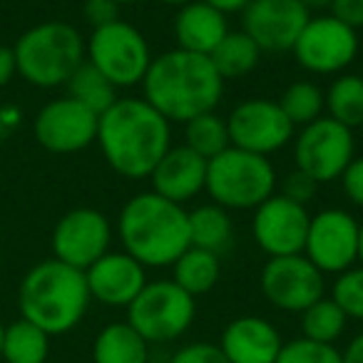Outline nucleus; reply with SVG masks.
Here are the masks:
<instances>
[{"label": "nucleus", "instance_id": "obj_14", "mask_svg": "<svg viewBox=\"0 0 363 363\" xmlns=\"http://www.w3.org/2000/svg\"><path fill=\"white\" fill-rule=\"evenodd\" d=\"M110 219L90 207H77L67 212L52 229V259L80 272L90 269L97 259L105 257L110 252Z\"/></svg>", "mask_w": 363, "mask_h": 363}, {"label": "nucleus", "instance_id": "obj_43", "mask_svg": "<svg viewBox=\"0 0 363 363\" xmlns=\"http://www.w3.org/2000/svg\"><path fill=\"white\" fill-rule=\"evenodd\" d=\"M162 6H169V8H177V11H179V8H184V6H189V3H194V0H160Z\"/></svg>", "mask_w": 363, "mask_h": 363}, {"label": "nucleus", "instance_id": "obj_21", "mask_svg": "<svg viewBox=\"0 0 363 363\" xmlns=\"http://www.w3.org/2000/svg\"><path fill=\"white\" fill-rule=\"evenodd\" d=\"M229 33V18L207 6L204 0H194L179 8L174 16V40L177 48L197 55H212V50Z\"/></svg>", "mask_w": 363, "mask_h": 363}, {"label": "nucleus", "instance_id": "obj_44", "mask_svg": "<svg viewBox=\"0 0 363 363\" xmlns=\"http://www.w3.org/2000/svg\"><path fill=\"white\" fill-rule=\"evenodd\" d=\"M358 264L363 267V222H358Z\"/></svg>", "mask_w": 363, "mask_h": 363}, {"label": "nucleus", "instance_id": "obj_24", "mask_svg": "<svg viewBox=\"0 0 363 363\" xmlns=\"http://www.w3.org/2000/svg\"><path fill=\"white\" fill-rule=\"evenodd\" d=\"M172 281L179 289L189 294V296H204L217 286L219 277H222V259L219 254H212L207 249L189 247L182 254L174 264H172Z\"/></svg>", "mask_w": 363, "mask_h": 363}, {"label": "nucleus", "instance_id": "obj_34", "mask_svg": "<svg viewBox=\"0 0 363 363\" xmlns=\"http://www.w3.org/2000/svg\"><path fill=\"white\" fill-rule=\"evenodd\" d=\"M316 189H318V182L311 179L306 172H301V169H296V167H294V169L284 177L281 192H279V194H284V197L291 199V202L303 204V207H306V204L316 197Z\"/></svg>", "mask_w": 363, "mask_h": 363}, {"label": "nucleus", "instance_id": "obj_30", "mask_svg": "<svg viewBox=\"0 0 363 363\" xmlns=\"http://www.w3.org/2000/svg\"><path fill=\"white\" fill-rule=\"evenodd\" d=\"M346 313L331 296H321L316 303L301 311V336L316 343H336L346 331Z\"/></svg>", "mask_w": 363, "mask_h": 363}, {"label": "nucleus", "instance_id": "obj_11", "mask_svg": "<svg viewBox=\"0 0 363 363\" xmlns=\"http://www.w3.org/2000/svg\"><path fill=\"white\" fill-rule=\"evenodd\" d=\"M303 257L326 277H338L358 264V219L341 207L311 214Z\"/></svg>", "mask_w": 363, "mask_h": 363}, {"label": "nucleus", "instance_id": "obj_25", "mask_svg": "<svg viewBox=\"0 0 363 363\" xmlns=\"http://www.w3.org/2000/svg\"><path fill=\"white\" fill-rule=\"evenodd\" d=\"M262 48L252 40L244 30H229L224 40L212 50L209 60L217 67L219 77L227 80H239V77L249 75L257 70L259 60H262Z\"/></svg>", "mask_w": 363, "mask_h": 363}, {"label": "nucleus", "instance_id": "obj_29", "mask_svg": "<svg viewBox=\"0 0 363 363\" xmlns=\"http://www.w3.org/2000/svg\"><path fill=\"white\" fill-rule=\"evenodd\" d=\"M279 107L294 127H306L321 120L326 112V95L313 80H296L281 92Z\"/></svg>", "mask_w": 363, "mask_h": 363}, {"label": "nucleus", "instance_id": "obj_2", "mask_svg": "<svg viewBox=\"0 0 363 363\" xmlns=\"http://www.w3.org/2000/svg\"><path fill=\"white\" fill-rule=\"evenodd\" d=\"M142 100H147L167 122H189L207 112H217L224 80L207 55L182 48L152 57L142 80Z\"/></svg>", "mask_w": 363, "mask_h": 363}, {"label": "nucleus", "instance_id": "obj_22", "mask_svg": "<svg viewBox=\"0 0 363 363\" xmlns=\"http://www.w3.org/2000/svg\"><path fill=\"white\" fill-rule=\"evenodd\" d=\"M92 363H150V343L127 321L107 323L92 343Z\"/></svg>", "mask_w": 363, "mask_h": 363}, {"label": "nucleus", "instance_id": "obj_47", "mask_svg": "<svg viewBox=\"0 0 363 363\" xmlns=\"http://www.w3.org/2000/svg\"><path fill=\"white\" fill-rule=\"evenodd\" d=\"M150 363H152V361H150Z\"/></svg>", "mask_w": 363, "mask_h": 363}, {"label": "nucleus", "instance_id": "obj_42", "mask_svg": "<svg viewBox=\"0 0 363 363\" xmlns=\"http://www.w3.org/2000/svg\"><path fill=\"white\" fill-rule=\"evenodd\" d=\"M298 3H301L303 8H308V11H311V8H328L331 6V0H298Z\"/></svg>", "mask_w": 363, "mask_h": 363}, {"label": "nucleus", "instance_id": "obj_41", "mask_svg": "<svg viewBox=\"0 0 363 363\" xmlns=\"http://www.w3.org/2000/svg\"><path fill=\"white\" fill-rule=\"evenodd\" d=\"M341 363H363V331L356 333L341 351Z\"/></svg>", "mask_w": 363, "mask_h": 363}, {"label": "nucleus", "instance_id": "obj_45", "mask_svg": "<svg viewBox=\"0 0 363 363\" xmlns=\"http://www.w3.org/2000/svg\"><path fill=\"white\" fill-rule=\"evenodd\" d=\"M3 333H6V323L0 321V358H3Z\"/></svg>", "mask_w": 363, "mask_h": 363}, {"label": "nucleus", "instance_id": "obj_35", "mask_svg": "<svg viewBox=\"0 0 363 363\" xmlns=\"http://www.w3.org/2000/svg\"><path fill=\"white\" fill-rule=\"evenodd\" d=\"M169 363H229L227 356L222 353L219 343H187L182 346L174 356L169 358Z\"/></svg>", "mask_w": 363, "mask_h": 363}, {"label": "nucleus", "instance_id": "obj_19", "mask_svg": "<svg viewBox=\"0 0 363 363\" xmlns=\"http://www.w3.org/2000/svg\"><path fill=\"white\" fill-rule=\"evenodd\" d=\"M150 182L155 194L184 207V204L197 199L204 192V184H207V160L184 145L169 147V152L152 169Z\"/></svg>", "mask_w": 363, "mask_h": 363}, {"label": "nucleus", "instance_id": "obj_37", "mask_svg": "<svg viewBox=\"0 0 363 363\" xmlns=\"http://www.w3.org/2000/svg\"><path fill=\"white\" fill-rule=\"evenodd\" d=\"M120 3L115 0H85V6H82V13H85V21L95 28H105L110 23L120 21Z\"/></svg>", "mask_w": 363, "mask_h": 363}, {"label": "nucleus", "instance_id": "obj_28", "mask_svg": "<svg viewBox=\"0 0 363 363\" xmlns=\"http://www.w3.org/2000/svg\"><path fill=\"white\" fill-rule=\"evenodd\" d=\"M67 97L77 100L80 105H85L87 110H92L95 115H102L105 110H110L120 97H117V87L97 70L92 62H82L75 72L70 75V80L65 82Z\"/></svg>", "mask_w": 363, "mask_h": 363}, {"label": "nucleus", "instance_id": "obj_9", "mask_svg": "<svg viewBox=\"0 0 363 363\" xmlns=\"http://www.w3.org/2000/svg\"><path fill=\"white\" fill-rule=\"evenodd\" d=\"M291 142L296 169L306 172L318 184L341 179L343 169L356 157L353 130L338 125L336 120L326 115L311 125L298 127Z\"/></svg>", "mask_w": 363, "mask_h": 363}, {"label": "nucleus", "instance_id": "obj_3", "mask_svg": "<svg viewBox=\"0 0 363 363\" xmlns=\"http://www.w3.org/2000/svg\"><path fill=\"white\" fill-rule=\"evenodd\" d=\"M117 237L122 249L145 269L172 267L192 247L189 212L155 192L135 194L120 209Z\"/></svg>", "mask_w": 363, "mask_h": 363}, {"label": "nucleus", "instance_id": "obj_36", "mask_svg": "<svg viewBox=\"0 0 363 363\" xmlns=\"http://www.w3.org/2000/svg\"><path fill=\"white\" fill-rule=\"evenodd\" d=\"M341 189L353 207L363 209V157H353L341 174Z\"/></svg>", "mask_w": 363, "mask_h": 363}, {"label": "nucleus", "instance_id": "obj_31", "mask_svg": "<svg viewBox=\"0 0 363 363\" xmlns=\"http://www.w3.org/2000/svg\"><path fill=\"white\" fill-rule=\"evenodd\" d=\"M184 147L197 152L207 162L212 157L222 155L227 147H232L227 120L219 117L217 112H207V115H199L194 120L184 122Z\"/></svg>", "mask_w": 363, "mask_h": 363}, {"label": "nucleus", "instance_id": "obj_12", "mask_svg": "<svg viewBox=\"0 0 363 363\" xmlns=\"http://www.w3.org/2000/svg\"><path fill=\"white\" fill-rule=\"evenodd\" d=\"M259 289L274 308L301 313L326 296V277L303 254L274 257L262 267Z\"/></svg>", "mask_w": 363, "mask_h": 363}, {"label": "nucleus", "instance_id": "obj_10", "mask_svg": "<svg viewBox=\"0 0 363 363\" xmlns=\"http://www.w3.org/2000/svg\"><path fill=\"white\" fill-rule=\"evenodd\" d=\"M358 30L333 16H311L291 52L298 67L311 75H341L358 55Z\"/></svg>", "mask_w": 363, "mask_h": 363}, {"label": "nucleus", "instance_id": "obj_16", "mask_svg": "<svg viewBox=\"0 0 363 363\" xmlns=\"http://www.w3.org/2000/svg\"><path fill=\"white\" fill-rule=\"evenodd\" d=\"M97 122L100 115L87 110L72 97H57L48 102L35 117V140L40 147L55 155H70L90 147L97 140Z\"/></svg>", "mask_w": 363, "mask_h": 363}, {"label": "nucleus", "instance_id": "obj_46", "mask_svg": "<svg viewBox=\"0 0 363 363\" xmlns=\"http://www.w3.org/2000/svg\"><path fill=\"white\" fill-rule=\"evenodd\" d=\"M115 3H120V6H135V3H140V0H115Z\"/></svg>", "mask_w": 363, "mask_h": 363}, {"label": "nucleus", "instance_id": "obj_6", "mask_svg": "<svg viewBox=\"0 0 363 363\" xmlns=\"http://www.w3.org/2000/svg\"><path fill=\"white\" fill-rule=\"evenodd\" d=\"M277 187L279 177L269 157L239 147H227L222 155L207 162L204 192L227 212L257 209L272 194H277Z\"/></svg>", "mask_w": 363, "mask_h": 363}, {"label": "nucleus", "instance_id": "obj_39", "mask_svg": "<svg viewBox=\"0 0 363 363\" xmlns=\"http://www.w3.org/2000/svg\"><path fill=\"white\" fill-rule=\"evenodd\" d=\"M18 65H16V52L13 48H3L0 45V87H6L8 82L16 77Z\"/></svg>", "mask_w": 363, "mask_h": 363}, {"label": "nucleus", "instance_id": "obj_26", "mask_svg": "<svg viewBox=\"0 0 363 363\" xmlns=\"http://www.w3.org/2000/svg\"><path fill=\"white\" fill-rule=\"evenodd\" d=\"M50 356V336L35 323L18 318L8 323L3 333V358L6 363H45Z\"/></svg>", "mask_w": 363, "mask_h": 363}, {"label": "nucleus", "instance_id": "obj_40", "mask_svg": "<svg viewBox=\"0 0 363 363\" xmlns=\"http://www.w3.org/2000/svg\"><path fill=\"white\" fill-rule=\"evenodd\" d=\"M204 3L212 6L214 11H219L222 16H237V13L242 16L252 0H204Z\"/></svg>", "mask_w": 363, "mask_h": 363}, {"label": "nucleus", "instance_id": "obj_1", "mask_svg": "<svg viewBox=\"0 0 363 363\" xmlns=\"http://www.w3.org/2000/svg\"><path fill=\"white\" fill-rule=\"evenodd\" d=\"M97 145L105 162L127 179H147L172 147L167 122L142 97H120L97 122Z\"/></svg>", "mask_w": 363, "mask_h": 363}, {"label": "nucleus", "instance_id": "obj_32", "mask_svg": "<svg viewBox=\"0 0 363 363\" xmlns=\"http://www.w3.org/2000/svg\"><path fill=\"white\" fill-rule=\"evenodd\" d=\"M331 298L346 318L363 321V267H351L338 274L331 286Z\"/></svg>", "mask_w": 363, "mask_h": 363}, {"label": "nucleus", "instance_id": "obj_4", "mask_svg": "<svg viewBox=\"0 0 363 363\" xmlns=\"http://www.w3.org/2000/svg\"><path fill=\"white\" fill-rule=\"evenodd\" d=\"M90 301L85 272L57 259L35 264L18 289L21 316L43 328L48 336L70 333L87 313Z\"/></svg>", "mask_w": 363, "mask_h": 363}, {"label": "nucleus", "instance_id": "obj_5", "mask_svg": "<svg viewBox=\"0 0 363 363\" xmlns=\"http://www.w3.org/2000/svg\"><path fill=\"white\" fill-rule=\"evenodd\" d=\"M18 75L35 87H60L85 62V40L70 23L50 21L26 30L16 48Z\"/></svg>", "mask_w": 363, "mask_h": 363}, {"label": "nucleus", "instance_id": "obj_8", "mask_svg": "<svg viewBox=\"0 0 363 363\" xmlns=\"http://www.w3.org/2000/svg\"><path fill=\"white\" fill-rule=\"evenodd\" d=\"M85 60L92 62L117 90L142 85L150 70L152 52L147 38L132 23L115 21L95 28L85 43Z\"/></svg>", "mask_w": 363, "mask_h": 363}, {"label": "nucleus", "instance_id": "obj_17", "mask_svg": "<svg viewBox=\"0 0 363 363\" xmlns=\"http://www.w3.org/2000/svg\"><path fill=\"white\" fill-rule=\"evenodd\" d=\"M311 11L298 0H252L242 13V30L262 52H291Z\"/></svg>", "mask_w": 363, "mask_h": 363}, {"label": "nucleus", "instance_id": "obj_33", "mask_svg": "<svg viewBox=\"0 0 363 363\" xmlns=\"http://www.w3.org/2000/svg\"><path fill=\"white\" fill-rule=\"evenodd\" d=\"M274 363H341V351L331 343H316L301 336L284 343Z\"/></svg>", "mask_w": 363, "mask_h": 363}, {"label": "nucleus", "instance_id": "obj_20", "mask_svg": "<svg viewBox=\"0 0 363 363\" xmlns=\"http://www.w3.org/2000/svg\"><path fill=\"white\" fill-rule=\"evenodd\" d=\"M284 338L272 321L262 316H239L229 321L219 338V348L229 363H274Z\"/></svg>", "mask_w": 363, "mask_h": 363}, {"label": "nucleus", "instance_id": "obj_13", "mask_svg": "<svg viewBox=\"0 0 363 363\" xmlns=\"http://www.w3.org/2000/svg\"><path fill=\"white\" fill-rule=\"evenodd\" d=\"M227 130L232 147L269 157L284 150L296 135V127L289 122L279 102L252 97L244 100L229 112Z\"/></svg>", "mask_w": 363, "mask_h": 363}, {"label": "nucleus", "instance_id": "obj_38", "mask_svg": "<svg viewBox=\"0 0 363 363\" xmlns=\"http://www.w3.org/2000/svg\"><path fill=\"white\" fill-rule=\"evenodd\" d=\"M328 11H331L328 16H333L353 30L363 28V0H331Z\"/></svg>", "mask_w": 363, "mask_h": 363}, {"label": "nucleus", "instance_id": "obj_15", "mask_svg": "<svg viewBox=\"0 0 363 363\" xmlns=\"http://www.w3.org/2000/svg\"><path fill=\"white\" fill-rule=\"evenodd\" d=\"M308 222L311 214L303 204L291 202L284 194H272L254 209L252 237L269 259L294 257L303 254Z\"/></svg>", "mask_w": 363, "mask_h": 363}, {"label": "nucleus", "instance_id": "obj_7", "mask_svg": "<svg viewBox=\"0 0 363 363\" xmlns=\"http://www.w3.org/2000/svg\"><path fill=\"white\" fill-rule=\"evenodd\" d=\"M197 316V298L172 279L147 281L140 296L127 306V323L147 343H167L184 336Z\"/></svg>", "mask_w": 363, "mask_h": 363}, {"label": "nucleus", "instance_id": "obj_27", "mask_svg": "<svg viewBox=\"0 0 363 363\" xmlns=\"http://www.w3.org/2000/svg\"><path fill=\"white\" fill-rule=\"evenodd\" d=\"M326 95V117L336 120L338 125L356 130L363 125V77L353 72H341L333 77Z\"/></svg>", "mask_w": 363, "mask_h": 363}, {"label": "nucleus", "instance_id": "obj_18", "mask_svg": "<svg viewBox=\"0 0 363 363\" xmlns=\"http://www.w3.org/2000/svg\"><path fill=\"white\" fill-rule=\"evenodd\" d=\"M90 298L112 308H127L147 286V269L127 252H107L85 269Z\"/></svg>", "mask_w": 363, "mask_h": 363}, {"label": "nucleus", "instance_id": "obj_23", "mask_svg": "<svg viewBox=\"0 0 363 363\" xmlns=\"http://www.w3.org/2000/svg\"><path fill=\"white\" fill-rule=\"evenodd\" d=\"M189 242L192 247L207 249L222 257L234 242V222L232 214L219 204H199L189 212Z\"/></svg>", "mask_w": 363, "mask_h": 363}]
</instances>
